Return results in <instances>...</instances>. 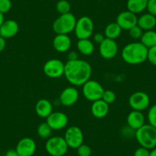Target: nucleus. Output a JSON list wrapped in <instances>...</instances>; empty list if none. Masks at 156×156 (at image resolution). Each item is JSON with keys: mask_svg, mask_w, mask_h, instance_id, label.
<instances>
[{"mask_svg": "<svg viewBox=\"0 0 156 156\" xmlns=\"http://www.w3.org/2000/svg\"><path fill=\"white\" fill-rule=\"evenodd\" d=\"M92 74V67L83 60L67 61L64 64V73L67 81L73 87L83 86L90 80Z\"/></svg>", "mask_w": 156, "mask_h": 156, "instance_id": "f257e3e1", "label": "nucleus"}, {"mask_svg": "<svg viewBox=\"0 0 156 156\" xmlns=\"http://www.w3.org/2000/svg\"><path fill=\"white\" fill-rule=\"evenodd\" d=\"M148 50L141 42H132L124 46L121 55L126 64L137 65L146 61Z\"/></svg>", "mask_w": 156, "mask_h": 156, "instance_id": "f03ea898", "label": "nucleus"}, {"mask_svg": "<svg viewBox=\"0 0 156 156\" xmlns=\"http://www.w3.org/2000/svg\"><path fill=\"white\" fill-rule=\"evenodd\" d=\"M135 137L140 146L149 150L156 147V129L150 124H145L136 130Z\"/></svg>", "mask_w": 156, "mask_h": 156, "instance_id": "7ed1b4c3", "label": "nucleus"}, {"mask_svg": "<svg viewBox=\"0 0 156 156\" xmlns=\"http://www.w3.org/2000/svg\"><path fill=\"white\" fill-rule=\"evenodd\" d=\"M76 19L71 12L61 15L53 22L52 28L57 34H68L74 31Z\"/></svg>", "mask_w": 156, "mask_h": 156, "instance_id": "20e7f679", "label": "nucleus"}, {"mask_svg": "<svg viewBox=\"0 0 156 156\" xmlns=\"http://www.w3.org/2000/svg\"><path fill=\"white\" fill-rule=\"evenodd\" d=\"M44 148L48 154L51 156L64 155L66 154L69 148L64 138L58 136L48 139Z\"/></svg>", "mask_w": 156, "mask_h": 156, "instance_id": "39448f33", "label": "nucleus"}, {"mask_svg": "<svg viewBox=\"0 0 156 156\" xmlns=\"http://www.w3.org/2000/svg\"><path fill=\"white\" fill-rule=\"evenodd\" d=\"M94 29V22L88 16H82L76 19L74 28V34L78 40L87 39L93 35Z\"/></svg>", "mask_w": 156, "mask_h": 156, "instance_id": "423d86ee", "label": "nucleus"}, {"mask_svg": "<svg viewBox=\"0 0 156 156\" xmlns=\"http://www.w3.org/2000/svg\"><path fill=\"white\" fill-rule=\"evenodd\" d=\"M82 87L83 95L87 100L93 103L102 99L105 90L99 82L90 79Z\"/></svg>", "mask_w": 156, "mask_h": 156, "instance_id": "0eeeda50", "label": "nucleus"}, {"mask_svg": "<svg viewBox=\"0 0 156 156\" xmlns=\"http://www.w3.org/2000/svg\"><path fill=\"white\" fill-rule=\"evenodd\" d=\"M68 148L76 149L78 147L83 143V133L78 126H72L68 127L64 133V136Z\"/></svg>", "mask_w": 156, "mask_h": 156, "instance_id": "6e6552de", "label": "nucleus"}, {"mask_svg": "<svg viewBox=\"0 0 156 156\" xmlns=\"http://www.w3.org/2000/svg\"><path fill=\"white\" fill-rule=\"evenodd\" d=\"M43 72L49 78L61 77L64 73V64L57 58L50 59L43 66Z\"/></svg>", "mask_w": 156, "mask_h": 156, "instance_id": "1a4fd4ad", "label": "nucleus"}, {"mask_svg": "<svg viewBox=\"0 0 156 156\" xmlns=\"http://www.w3.org/2000/svg\"><path fill=\"white\" fill-rule=\"evenodd\" d=\"M129 104L133 110L142 112L149 106V96L143 91H136L129 97Z\"/></svg>", "mask_w": 156, "mask_h": 156, "instance_id": "9d476101", "label": "nucleus"}, {"mask_svg": "<svg viewBox=\"0 0 156 156\" xmlns=\"http://www.w3.org/2000/svg\"><path fill=\"white\" fill-rule=\"evenodd\" d=\"M118 44L115 40L105 38L103 42L99 44V53L100 56L106 60L112 59L118 54Z\"/></svg>", "mask_w": 156, "mask_h": 156, "instance_id": "9b49d317", "label": "nucleus"}, {"mask_svg": "<svg viewBox=\"0 0 156 156\" xmlns=\"http://www.w3.org/2000/svg\"><path fill=\"white\" fill-rule=\"evenodd\" d=\"M37 149L35 141L29 137L21 139L16 145V150L19 156H33Z\"/></svg>", "mask_w": 156, "mask_h": 156, "instance_id": "f8f14e48", "label": "nucleus"}, {"mask_svg": "<svg viewBox=\"0 0 156 156\" xmlns=\"http://www.w3.org/2000/svg\"><path fill=\"white\" fill-rule=\"evenodd\" d=\"M46 122L52 130H61L68 124V117L63 112H52L46 119Z\"/></svg>", "mask_w": 156, "mask_h": 156, "instance_id": "ddd939ff", "label": "nucleus"}, {"mask_svg": "<svg viewBox=\"0 0 156 156\" xmlns=\"http://www.w3.org/2000/svg\"><path fill=\"white\" fill-rule=\"evenodd\" d=\"M138 18L136 14L129 11H123L119 13L116 17V23L122 30L129 31L130 28L137 25Z\"/></svg>", "mask_w": 156, "mask_h": 156, "instance_id": "4468645a", "label": "nucleus"}, {"mask_svg": "<svg viewBox=\"0 0 156 156\" xmlns=\"http://www.w3.org/2000/svg\"><path fill=\"white\" fill-rule=\"evenodd\" d=\"M79 99V92L75 87H67L61 91L59 101L64 106H71L77 102Z\"/></svg>", "mask_w": 156, "mask_h": 156, "instance_id": "2eb2a0df", "label": "nucleus"}, {"mask_svg": "<svg viewBox=\"0 0 156 156\" xmlns=\"http://www.w3.org/2000/svg\"><path fill=\"white\" fill-rule=\"evenodd\" d=\"M19 30V24L12 19L4 21L0 27V36L5 39L12 38L18 34Z\"/></svg>", "mask_w": 156, "mask_h": 156, "instance_id": "dca6fc26", "label": "nucleus"}, {"mask_svg": "<svg viewBox=\"0 0 156 156\" xmlns=\"http://www.w3.org/2000/svg\"><path fill=\"white\" fill-rule=\"evenodd\" d=\"M53 48L59 53H65L71 47V39L67 34H57L53 39Z\"/></svg>", "mask_w": 156, "mask_h": 156, "instance_id": "f3484780", "label": "nucleus"}, {"mask_svg": "<svg viewBox=\"0 0 156 156\" xmlns=\"http://www.w3.org/2000/svg\"><path fill=\"white\" fill-rule=\"evenodd\" d=\"M126 121L129 127L136 131L145 125V116L141 111L133 110L127 115Z\"/></svg>", "mask_w": 156, "mask_h": 156, "instance_id": "a211bd4d", "label": "nucleus"}, {"mask_svg": "<svg viewBox=\"0 0 156 156\" xmlns=\"http://www.w3.org/2000/svg\"><path fill=\"white\" fill-rule=\"evenodd\" d=\"M35 112L39 117L47 119L53 112V105L47 99H41L35 104Z\"/></svg>", "mask_w": 156, "mask_h": 156, "instance_id": "6ab92c4d", "label": "nucleus"}, {"mask_svg": "<svg viewBox=\"0 0 156 156\" xmlns=\"http://www.w3.org/2000/svg\"><path fill=\"white\" fill-rule=\"evenodd\" d=\"M91 113L97 119H103L108 115L109 111V105L103 100L93 102L91 106Z\"/></svg>", "mask_w": 156, "mask_h": 156, "instance_id": "aec40b11", "label": "nucleus"}, {"mask_svg": "<svg viewBox=\"0 0 156 156\" xmlns=\"http://www.w3.org/2000/svg\"><path fill=\"white\" fill-rule=\"evenodd\" d=\"M137 25L145 31L153 30L156 26V17L149 13L142 15L138 18Z\"/></svg>", "mask_w": 156, "mask_h": 156, "instance_id": "412c9836", "label": "nucleus"}, {"mask_svg": "<svg viewBox=\"0 0 156 156\" xmlns=\"http://www.w3.org/2000/svg\"><path fill=\"white\" fill-rule=\"evenodd\" d=\"M78 51L84 56H90L94 52V44L90 38L78 40L76 44Z\"/></svg>", "mask_w": 156, "mask_h": 156, "instance_id": "4be33fe9", "label": "nucleus"}, {"mask_svg": "<svg viewBox=\"0 0 156 156\" xmlns=\"http://www.w3.org/2000/svg\"><path fill=\"white\" fill-rule=\"evenodd\" d=\"M148 0H127L126 6L128 11L139 14L146 9Z\"/></svg>", "mask_w": 156, "mask_h": 156, "instance_id": "5701e85b", "label": "nucleus"}, {"mask_svg": "<svg viewBox=\"0 0 156 156\" xmlns=\"http://www.w3.org/2000/svg\"><path fill=\"white\" fill-rule=\"evenodd\" d=\"M122 28L116 22H111L108 24L104 29V35L106 38L115 40L120 36L122 32Z\"/></svg>", "mask_w": 156, "mask_h": 156, "instance_id": "b1692460", "label": "nucleus"}, {"mask_svg": "<svg viewBox=\"0 0 156 156\" xmlns=\"http://www.w3.org/2000/svg\"><path fill=\"white\" fill-rule=\"evenodd\" d=\"M140 42L147 48H150L156 45V31L154 30L144 31L140 38Z\"/></svg>", "mask_w": 156, "mask_h": 156, "instance_id": "393cba45", "label": "nucleus"}, {"mask_svg": "<svg viewBox=\"0 0 156 156\" xmlns=\"http://www.w3.org/2000/svg\"><path fill=\"white\" fill-rule=\"evenodd\" d=\"M52 129L47 122H41L38 125L37 129V136L41 139H48L51 136Z\"/></svg>", "mask_w": 156, "mask_h": 156, "instance_id": "a878e982", "label": "nucleus"}, {"mask_svg": "<svg viewBox=\"0 0 156 156\" xmlns=\"http://www.w3.org/2000/svg\"><path fill=\"white\" fill-rule=\"evenodd\" d=\"M70 4L67 0H59L56 4V10L59 14H67L70 12Z\"/></svg>", "mask_w": 156, "mask_h": 156, "instance_id": "bb28decb", "label": "nucleus"}, {"mask_svg": "<svg viewBox=\"0 0 156 156\" xmlns=\"http://www.w3.org/2000/svg\"><path fill=\"white\" fill-rule=\"evenodd\" d=\"M115 99H116V95H115V92L111 90H104L102 97V100L104 102H106L107 104H112L115 102Z\"/></svg>", "mask_w": 156, "mask_h": 156, "instance_id": "cd10ccee", "label": "nucleus"}, {"mask_svg": "<svg viewBox=\"0 0 156 156\" xmlns=\"http://www.w3.org/2000/svg\"><path fill=\"white\" fill-rule=\"evenodd\" d=\"M148 124L156 129V104L150 107L148 112Z\"/></svg>", "mask_w": 156, "mask_h": 156, "instance_id": "c85d7f7f", "label": "nucleus"}, {"mask_svg": "<svg viewBox=\"0 0 156 156\" xmlns=\"http://www.w3.org/2000/svg\"><path fill=\"white\" fill-rule=\"evenodd\" d=\"M143 30L140 28L138 25H135L134 27H133L132 28H130L129 30V35L133 39H140L142 37V34H143Z\"/></svg>", "mask_w": 156, "mask_h": 156, "instance_id": "c756f323", "label": "nucleus"}, {"mask_svg": "<svg viewBox=\"0 0 156 156\" xmlns=\"http://www.w3.org/2000/svg\"><path fill=\"white\" fill-rule=\"evenodd\" d=\"M76 151L79 156H90L92 154V149L90 147L83 143L76 148Z\"/></svg>", "mask_w": 156, "mask_h": 156, "instance_id": "7c9ffc66", "label": "nucleus"}, {"mask_svg": "<svg viewBox=\"0 0 156 156\" xmlns=\"http://www.w3.org/2000/svg\"><path fill=\"white\" fill-rule=\"evenodd\" d=\"M12 8L11 0H0V12L5 14L9 12Z\"/></svg>", "mask_w": 156, "mask_h": 156, "instance_id": "2f4dec72", "label": "nucleus"}, {"mask_svg": "<svg viewBox=\"0 0 156 156\" xmlns=\"http://www.w3.org/2000/svg\"><path fill=\"white\" fill-rule=\"evenodd\" d=\"M147 60H148L152 65L156 67V45L154 46V47L148 48Z\"/></svg>", "mask_w": 156, "mask_h": 156, "instance_id": "473e14b6", "label": "nucleus"}, {"mask_svg": "<svg viewBox=\"0 0 156 156\" xmlns=\"http://www.w3.org/2000/svg\"><path fill=\"white\" fill-rule=\"evenodd\" d=\"M146 9L148 13L156 17V0H148Z\"/></svg>", "mask_w": 156, "mask_h": 156, "instance_id": "72a5a7b5", "label": "nucleus"}, {"mask_svg": "<svg viewBox=\"0 0 156 156\" xmlns=\"http://www.w3.org/2000/svg\"><path fill=\"white\" fill-rule=\"evenodd\" d=\"M150 150L148 148H145L144 147H139L135 150L133 153V156H149Z\"/></svg>", "mask_w": 156, "mask_h": 156, "instance_id": "f704fd0d", "label": "nucleus"}, {"mask_svg": "<svg viewBox=\"0 0 156 156\" xmlns=\"http://www.w3.org/2000/svg\"><path fill=\"white\" fill-rule=\"evenodd\" d=\"M106 38L104 34H103L102 33H96L94 34V37H93V40H94V42L96 44H100L103 41V40Z\"/></svg>", "mask_w": 156, "mask_h": 156, "instance_id": "c9c22d12", "label": "nucleus"}, {"mask_svg": "<svg viewBox=\"0 0 156 156\" xmlns=\"http://www.w3.org/2000/svg\"><path fill=\"white\" fill-rule=\"evenodd\" d=\"M67 61H75V60L79 59L78 55L76 51H70L67 54Z\"/></svg>", "mask_w": 156, "mask_h": 156, "instance_id": "e433bc0d", "label": "nucleus"}, {"mask_svg": "<svg viewBox=\"0 0 156 156\" xmlns=\"http://www.w3.org/2000/svg\"><path fill=\"white\" fill-rule=\"evenodd\" d=\"M6 46V42H5V39L0 36V52L3 51Z\"/></svg>", "mask_w": 156, "mask_h": 156, "instance_id": "4c0bfd02", "label": "nucleus"}, {"mask_svg": "<svg viewBox=\"0 0 156 156\" xmlns=\"http://www.w3.org/2000/svg\"><path fill=\"white\" fill-rule=\"evenodd\" d=\"M5 156H19L16 149H9L5 152Z\"/></svg>", "mask_w": 156, "mask_h": 156, "instance_id": "58836bf2", "label": "nucleus"}, {"mask_svg": "<svg viewBox=\"0 0 156 156\" xmlns=\"http://www.w3.org/2000/svg\"><path fill=\"white\" fill-rule=\"evenodd\" d=\"M149 156H156V147L155 148H152L150 151V155Z\"/></svg>", "mask_w": 156, "mask_h": 156, "instance_id": "ea45409f", "label": "nucleus"}, {"mask_svg": "<svg viewBox=\"0 0 156 156\" xmlns=\"http://www.w3.org/2000/svg\"><path fill=\"white\" fill-rule=\"evenodd\" d=\"M4 21H5V19H4V15L0 12V27H1L2 24L3 23Z\"/></svg>", "mask_w": 156, "mask_h": 156, "instance_id": "a19ab883", "label": "nucleus"}, {"mask_svg": "<svg viewBox=\"0 0 156 156\" xmlns=\"http://www.w3.org/2000/svg\"><path fill=\"white\" fill-rule=\"evenodd\" d=\"M61 156H67V155H66V154H64V155H61Z\"/></svg>", "mask_w": 156, "mask_h": 156, "instance_id": "79ce46f5", "label": "nucleus"}]
</instances>
